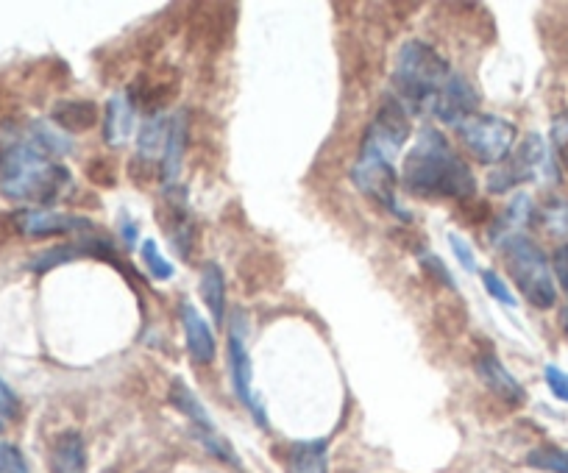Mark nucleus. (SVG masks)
I'll list each match as a JSON object with an SVG mask.
<instances>
[{"label": "nucleus", "instance_id": "nucleus-2", "mask_svg": "<svg viewBox=\"0 0 568 473\" xmlns=\"http://www.w3.org/2000/svg\"><path fill=\"white\" fill-rule=\"evenodd\" d=\"M70 187V173L37 142H17L0 151V192L23 204H53Z\"/></svg>", "mask_w": 568, "mask_h": 473}, {"label": "nucleus", "instance_id": "nucleus-20", "mask_svg": "<svg viewBox=\"0 0 568 473\" xmlns=\"http://www.w3.org/2000/svg\"><path fill=\"white\" fill-rule=\"evenodd\" d=\"M527 465L546 473H568V451L557 446H541L527 454Z\"/></svg>", "mask_w": 568, "mask_h": 473}, {"label": "nucleus", "instance_id": "nucleus-24", "mask_svg": "<svg viewBox=\"0 0 568 473\" xmlns=\"http://www.w3.org/2000/svg\"><path fill=\"white\" fill-rule=\"evenodd\" d=\"M17 412H20V401L12 393V387L0 379V432L17 418Z\"/></svg>", "mask_w": 568, "mask_h": 473}, {"label": "nucleus", "instance_id": "nucleus-3", "mask_svg": "<svg viewBox=\"0 0 568 473\" xmlns=\"http://www.w3.org/2000/svg\"><path fill=\"white\" fill-rule=\"evenodd\" d=\"M449 76H452L449 64L432 45L418 42V39L404 42L396 53V64H393L396 101L407 109V115L432 112V103L446 87Z\"/></svg>", "mask_w": 568, "mask_h": 473}, {"label": "nucleus", "instance_id": "nucleus-11", "mask_svg": "<svg viewBox=\"0 0 568 473\" xmlns=\"http://www.w3.org/2000/svg\"><path fill=\"white\" fill-rule=\"evenodd\" d=\"M474 368H477V376L485 382V387L496 393L504 401L510 404H521L524 401V387L518 384V379L513 373L507 371L502 365V359L496 357L493 351H482L477 359H474Z\"/></svg>", "mask_w": 568, "mask_h": 473}, {"label": "nucleus", "instance_id": "nucleus-14", "mask_svg": "<svg viewBox=\"0 0 568 473\" xmlns=\"http://www.w3.org/2000/svg\"><path fill=\"white\" fill-rule=\"evenodd\" d=\"M53 473H87V451L78 432H65L53 440L51 448Z\"/></svg>", "mask_w": 568, "mask_h": 473}, {"label": "nucleus", "instance_id": "nucleus-9", "mask_svg": "<svg viewBox=\"0 0 568 473\" xmlns=\"http://www.w3.org/2000/svg\"><path fill=\"white\" fill-rule=\"evenodd\" d=\"M477 106H479V95L477 90L471 87V81L460 73H452L449 81H446V87L440 90V95L435 98L432 103V112L429 115H435L440 123H446V126H460L465 117L477 115Z\"/></svg>", "mask_w": 568, "mask_h": 473}, {"label": "nucleus", "instance_id": "nucleus-5", "mask_svg": "<svg viewBox=\"0 0 568 473\" xmlns=\"http://www.w3.org/2000/svg\"><path fill=\"white\" fill-rule=\"evenodd\" d=\"M465 151L479 159L482 165H502L513 154L516 126L496 115H471L457 126Z\"/></svg>", "mask_w": 568, "mask_h": 473}, {"label": "nucleus", "instance_id": "nucleus-17", "mask_svg": "<svg viewBox=\"0 0 568 473\" xmlns=\"http://www.w3.org/2000/svg\"><path fill=\"white\" fill-rule=\"evenodd\" d=\"M59 131H87L98 123V106L92 101H62L53 109Z\"/></svg>", "mask_w": 568, "mask_h": 473}, {"label": "nucleus", "instance_id": "nucleus-26", "mask_svg": "<svg viewBox=\"0 0 568 473\" xmlns=\"http://www.w3.org/2000/svg\"><path fill=\"white\" fill-rule=\"evenodd\" d=\"M449 245H452L454 256L460 259V265H463L468 273H474V270H477V259H474V251H471V245L465 243L460 234H449Z\"/></svg>", "mask_w": 568, "mask_h": 473}, {"label": "nucleus", "instance_id": "nucleus-28", "mask_svg": "<svg viewBox=\"0 0 568 473\" xmlns=\"http://www.w3.org/2000/svg\"><path fill=\"white\" fill-rule=\"evenodd\" d=\"M566 329H568V315H566Z\"/></svg>", "mask_w": 568, "mask_h": 473}, {"label": "nucleus", "instance_id": "nucleus-12", "mask_svg": "<svg viewBox=\"0 0 568 473\" xmlns=\"http://www.w3.org/2000/svg\"><path fill=\"white\" fill-rule=\"evenodd\" d=\"M181 326H184L190 359L195 365H209L215 359V337H212L207 320L201 318V312L193 304H181Z\"/></svg>", "mask_w": 568, "mask_h": 473}, {"label": "nucleus", "instance_id": "nucleus-27", "mask_svg": "<svg viewBox=\"0 0 568 473\" xmlns=\"http://www.w3.org/2000/svg\"><path fill=\"white\" fill-rule=\"evenodd\" d=\"M552 268H555V279L568 295V243L560 245L555 251V256H552Z\"/></svg>", "mask_w": 568, "mask_h": 473}, {"label": "nucleus", "instance_id": "nucleus-23", "mask_svg": "<svg viewBox=\"0 0 568 473\" xmlns=\"http://www.w3.org/2000/svg\"><path fill=\"white\" fill-rule=\"evenodd\" d=\"M0 473H28V465L20 448L0 440Z\"/></svg>", "mask_w": 568, "mask_h": 473}, {"label": "nucleus", "instance_id": "nucleus-22", "mask_svg": "<svg viewBox=\"0 0 568 473\" xmlns=\"http://www.w3.org/2000/svg\"><path fill=\"white\" fill-rule=\"evenodd\" d=\"M482 282H485V290H488V293H491L499 304H504V307H516V295L510 293L507 282L499 279V273H493V270H482Z\"/></svg>", "mask_w": 568, "mask_h": 473}, {"label": "nucleus", "instance_id": "nucleus-10", "mask_svg": "<svg viewBox=\"0 0 568 473\" xmlns=\"http://www.w3.org/2000/svg\"><path fill=\"white\" fill-rule=\"evenodd\" d=\"M17 226L28 237H48V234H92L95 223L78 215H67V212H48V209H28L17 215Z\"/></svg>", "mask_w": 568, "mask_h": 473}, {"label": "nucleus", "instance_id": "nucleus-4", "mask_svg": "<svg viewBox=\"0 0 568 473\" xmlns=\"http://www.w3.org/2000/svg\"><path fill=\"white\" fill-rule=\"evenodd\" d=\"M504 265L510 279L516 282L518 293L530 301L532 307L549 309L557 304V287L549 259L538 245L524 234H513L502 243Z\"/></svg>", "mask_w": 568, "mask_h": 473}, {"label": "nucleus", "instance_id": "nucleus-25", "mask_svg": "<svg viewBox=\"0 0 568 473\" xmlns=\"http://www.w3.org/2000/svg\"><path fill=\"white\" fill-rule=\"evenodd\" d=\"M543 379L549 384V390H552L560 401H566L568 404V373L560 371L557 365H546V368H543Z\"/></svg>", "mask_w": 568, "mask_h": 473}, {"label": "nucleus", "instance_id": "nucleus-15", "mask_svg": "<svg viewBox=\"0 0 568 473\" xmlns=\"http://www.w3.org/2000/svg\"><path fill=\"white\" fill-rule=\"evenodd\" d=\"M134 103L131 98L126 95H117L112 101L106 103V120H104V140L109 145H123V142L129 140L131 134H134Z\"/></svg>", "mask_w": 568, "mask_h": 473}, {"label": "nucleus", "instance_id": "nucleus-7", "mask_svg": "<svg viewBox=\"0 0 568 473\" xmlns=\"http://www.w3.org/2000/svg\"><path fill=\"white\" fill-rule=\"evenodd\" d=\"M226 357H229L234 396L240 398L248 410H251L257 426L268 429V415H265V407H262L257 390H254V365H251V354H248V326L243 312H234L232 315V323H229V351H226Z\"/></svg>", "mask_w": 568, "mask_h": 473}, {"label": "nucleus", "instance_id": "nucleus-8", "mask_svg": "<svg viewBox=\"0 0 568 473\" xmlns=\"http://www.w3.org/2000/svg\"><path fill=\"white\" fill-rule=\"evenodd\" d=\"M543 173H549V148L538 134H530L527 140L518 145L513 154L504 159L499 170H493L488 179L491 192H510L518 184L538 181Z\"/></svg>", "mask_w": 568, "mask_h": 473}, {"label": "nucleus", "instance_id": "nucleus-21", "mask_svg": "<svg viewBox=\"0 0 568 473\" xmlns=\"http://www.w3.org/2000/svg\"><path fill=\"white\" fill-rule=\"evenodd\" d=\"M142 259H145V265H148V273L159 279V282H168L170 276H173V265H170L165 256L159 254V245L154 240H145L142 243Z\"/></svg>", "mask_w": 568, "mask_h": 473}, {"label": "nucleus", "instance_id": "nucleus-16", "mask_svg": "<svg viewBox=\"0 0 568 473\" xmlns=\"http://www.w3.org/2000/svg\"><path fill=\"white\" fill-rule=\"evenodd\" d=\"M287 473H329L326 440H304L287 448Z\"/></svg>", "mask_w": 568, "mask_h": 473}, {"label": "nucleus", "instance_id": "nucleus-13", "mask_svg": "<svg viewBox=\"0 0 568 473\" xmlns=\"http://www.w3.org/2000/svg\"><path fill=\"white\" fill-rule=\"evenodd\" d=\"M184 145H187V115H176L168 123V137H165V148H162V181L170 190V184L179 181L181 162H184Z\"/></svg>", "mask_w": 568, "mask_h": 473}, {"label": "nucleus", "instance_id": "nucleus-18", "mask_svg": "<svg viewBox=\"0 0 568 473\" xmlns=\"http://www.w3.org/2000/svg\"><path fill=\"white\" fill-rule=\"evenodd\" d=\"M201 298L209 307L212 320L223 323V318H226V282H223V270L215 262H207L201 268Z\"/></svg>", "mask_w": 568, "mask_h": 473}, {"label": "nucleus", "instance_id": "nucleus-19", "mask_svg": "<svg viewBox=\"0 0 568 473\" xmlns=\"http://www.w3.org/2000/svg\"><path fill=\"white\" fill-rule=\"evenodd\" d=\"M170 404H173L187 421L193 423V429H215V423L209 418V412L204 410V404L195 398L193 390H187L181 382L170 387Z\"/></svg>", "mask_w": 568, "mask_h": 473}, {"label": "nucleus", "instance_id": "nucleus-6", "mask_svg": "<svg viewBox=\"0 0 568 473\" xmlns=\"http://www.w3.org/2000/svg\"><path fill=\"white\" fill-rule=\"evenodd\" d=\"M351 181L357 184V190L374 198L376 204L407 220V212L399 204V176H396V165L390 156L376 154L371 148L360 145V156L351 167Z\"/></svg>", "mask_w": 568, "mask_h": 473}, {"label": "nucleus", "instance_id": "nucleus-1", "mask_svg": "<svg viewBox=\"0 0 568 473\" xmlns=\"http://www.w3.org/2000/svg\"><path fill=\"white\" fill-rule=\"evenodd\" d=\"M404 190L421 198H471L477 179L438 128H421L401 167Z\"/></svg>", "mask_w": 568, "mask_h": 473}]
</instances>
